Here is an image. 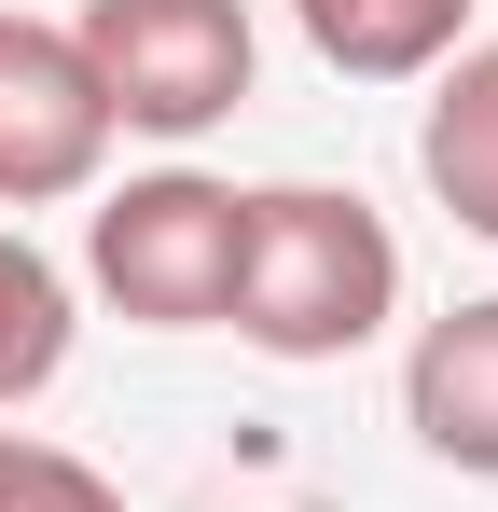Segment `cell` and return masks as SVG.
I'll return each mask as SVG.
<instances>
[{"label": "cell", "instance_id": "obj_1", "mask_svg": "<svg viewBox=\"0 0 498 512\" xmlns=\"http://www.w3.org/2000/svg\"><path fill=\"white\" fill-rule=\"evenodd\" d=\"M388 319H402V236L346 180H263L222 333H249L263 360H360Z\"/></svg>", "mask_w": 498, "mask_h": 512}, {"label": "cell", "instance_id": "obj_2", "mask_svg": "<svg viewBox=\"0 0 498 512\" xmlns=\"http://www.w3.org/2000/svg\"><path fill=\"white\" fill-rule=\"evenodd\" d=\"M236 250H249V194L208 167H153L83 208V291L139 333H222Z\"/></svg>", "mask_w": 498, "mask_h": 512}, {"label": "cell", "instance_id": "obj_3", "mask_svg": "<svg viewBox=\"0 0 498 512\" xmlns=\"http://www.w3.org/2000/svg\"><path fill=\"white\" fill-rule=\"evenodd\" d=\"M70 42L97 70V97H111V139H166V153H194L208 125H236L249 70H263L249 0H83Z\"/></svg>", "mask_w": 498, "mask_h": 512}, {"label": "cell", "instance_id": "obj_4", "mask_svg": "<svg viewBox=\"0 0 498 512\" xmlns=\"http://www.w3.org/2000/svg\"><path fill=\"white\" fill-rule=\"evenodd\" d=\"M111 167V97L56 14L0 0V208H70Z\"/></svg>", "mask_w": 498, "mask_h": 512}, {"label": "cell", "instance_id": "obj_5", "mask_svg": "<svg viewBox=\"0 0 498 512\" xmlns=\"http://www.w3.org/2000/svg\"><path fill=\"white\" fill-rule=\"evenodd\" d=\"M402 429L443 457V471H471L498 485V291L485 305H443L402 360Z\"/></svg>", "mask_w": 498, "mask_h": 512}, {"label": "cell", "instance_id": "obj_6", "mask_svg": "<svg viewBox=\"0 0 498 512\" xmlns=\"http://www.w3.org/2000/svg\"><path fill=\"white\" fill-rule=\"evenodd\" d=\"M415 167H429V194H443V222L498 250V42H457V56L429 70Z\"/></svg>", "mask_w": 498, "mask_h": 512}, {"label": "cell", "instance_id": "obj_7", "mask_svg": "<svg viewBox=\"0 0 498 512\" xmlns=\"http://www.w3.org/2000/svg\"><path fill=\"white\" fill-rule=\"evenodd\" d=\"M291 28L319 42V70H346V84H429L471 42V0H291Z\"/></svg>", "mask_w": 498, "mask_h": 512}, {"label": "cell", "instance_id": "obj_8", "mask_svg": "<svg viewBox=\"0 0 498 512\" xmlns=\"http://www.w3.org/2000/svg\"><path fill=\"white\" fill-rule=\"evenodd\" d=\"M70 333H83V319H70V277L0 222V416H14V402H42V388L70 374Z\"/></svg>", "mask_w": 498, "mask_h": 512}, {"label": "cell", "instance_id": "obj_9", "mask_svg": "<svg viewBox=\"0 0 498 512\" xmlns=\"http://www.w3.org/2000/svg\"><path fill=\"white\" fill-rule=\"evenodd\" d=\"M0 512H125V485L42 429H0Z\"/></svg>", "mask_w": 498, "mask_h": 512}]
</instances>
